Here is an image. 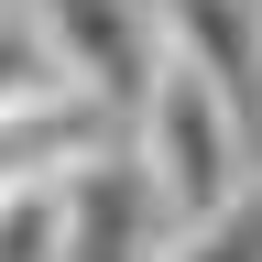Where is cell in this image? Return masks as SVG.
<instances>
[{
  "instance_id": "cell-1",
  "label": "cell",
  "mask_w": 262,
  "mask_h": 262,
  "mask_svg": "<svg viewBox=\"0 0 262 262\" xmlns=\"http://www.w3.org/2000/svg\"><path fill=\"white\" fill-rule=\"evenodd\" d=\"M131 164L153 175V196L175 208V229H208V219H229L251 196L262 131H251V110L219 77H196L186 55H164L153 88L131 98Z\"/></svg>"
},
{
  "instance_id": "cell-2",
  "label": "cell",
  "mask_w": 262,
  "mask_h": 262,
  "mask_svg": "<svg viewBox=\"0 0 262 262\" xmlns=\"http://www.w3.org/2000/svg\"><path fill=\"white\" fill-rule=\"evenodd\" d=\"M33 44L66 88H88L110 120H131V98L153 88L164 66V33H153V0H22Z\"/></svg>"
},
{
  "instance_id": "cell-3",
  "label": "cell",
  "mask_w": 262,
  "mask_h": 262,
  "mask_svg": "<svg viewBox=\"0 0 262 262\" xmlns=\"http://www.w3.org/2000/svg\"><path fill=\"white\" fill-rule=\"evenodd\" d=\"M175 241H186L175 208L153 196V175L131 153H98L66 175V262H164Z\"/></svg>"
},
{
  "instance_id": "cell-4",
  "label": "cell",
  "mask_w": 262,
  "mask_h": 262,
  "mask_svg": "<svg viewBox=\"0 0 262 262\" xmlns=\"http://www.w3.org/2000/svg\"><path fill=\"white\" fill-rule=\"evenodd\" d=\"M98 153H110V110H98L88 88L33 77V88L0 98V196H11V186H66Z\"/></svg>"
},
{
  "instance_id": "cell-5",
  "label": "cell",
  "mask_w": 262,
  "mask_h": 262,
  "mask_svg": "<svg viewBox=\"0 0 262 262\" xmlns=\"http://www.w3.org/2000/svg\"><path fill=\"white\" fill-rule=\"evenodd\" d=\"M153 33H164V55L219 77L262 131V0H153Z\"/></svg>"
},
{
  "instance_id": "cell-6",
  "label": "cell",
  "mask_w": 262,
  "mask_h": 262,
  "mask_svg": "<svg viewBox=\"0 0 262 262\" xmlns=\"http://www.w3.org/2000/svg\"><path fill=\"white\" fill-rule=\"evenodd\" d=\"M0 262H66V186H11L0 196Z\"/></svg>"
},
{
  "instance_id": "cell-7",
  "label": "cell",
  "mask_w": 262,
  "mask_h": 262,
  "mask_svg": "<svg viewBox=\"0 0 262 262\" xmlns=\"http://www.w3.org/2000/svg\"><path fill=\"white\" fill-rule=\"evenodd\" d=\"M33 77H55V66H44V44H33V22H22V11H0V98L33 88Z\"/></svg>"
}]
</instances>
